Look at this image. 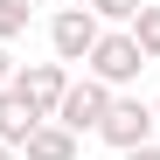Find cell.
<instances>
[{"label": "cell", "mask_w": 160, "mask_h": 160, "mask_svg": "<svg viewBox=\"0 0 160 160\" xmlns=\"http://www.w3.org/2000/svg\"><path fill=\"white\" fill-rule=\"evenodd\" d=\"M98 14L84 7V0H77V7H56V14H49V49H56V63L70 70V63H84L91 56V49H98Z\"/></svg>", "instance_id": "2"}, {"label": "cell", "mask_w": 160, "mask_h": 160, "mask_svg": "<svg viewBox=\"0 0 160 160\" xmlns=\"http://www.w3.org/2000/svg\"><path fill=\"white\" fill-rule=\"evenodd\" d=\"M0 160H21V153H14V146H0Z\"/></svg>", "instance_id": "14"}, {"label": "cell", "mask_w": 160, "mask_h": 160, "mask_svg": "<svg viewBox=\"0 0 160 160\" xmlns=\"http://www.w3.org/2000/svg\"><path fill=\"white\" fill-rule=\"evenodd\" d=\"M139 7H146V0H91L98 28H104V21H125V28H132V14H139Z\"/></svg>", "instance_id": "9"}, {"label": "cell", "mask_w": 160, "mask_h": 160, "mask_svg": "<svg viewBox=\"0 0 160 160\" xmlns=\"http://www.w3.org/2000/svg\"><path fill=\"white\" fill-rule=\"evenodd\" d=\"M125 160H160V146H139V153H125Z\"/></svg>", "instance_id": "12"}, {"label": "cell", "mask_w": 160, "mask_h": 160, "mask_svg": "<svg viewBox=\"0 0 160 160\" xmlns=\"http://www.w3.org/2000/svg\"><path fill=\"white\" fill-rule=\"evenodd\" d=\"M21 28H28V14H21V7H7V0H0V49H7Z\"/></svg>", "instance_id": "10"}, {"label": "cell", "mask_w": 160, "mask_h": 160, "mask_svg": "<svg viewBox=\"0 0 160 160\" xmlns=\"http://www.w3.org/2000/svg\"><path fill=\"white\" fill-rule=\"evenodd\" d=\"M7 84H14V56L0 49V91H7Z\"/></svg>", "instance_id": "11"}, {"label": "cell", "mask_w": 160, "mask_h": 160, "mask_svg": "<svg viewBox=\"0 0 160 160\" xmlns=\"http://www.w3.org/2000/svg\"><path fill=\"white\" fill-rule=\"evenodd\" d=\"M7 91L28 104L35 118H56V104H63V91H70V70H63V63H28V70H14Z\"/></svg>", "instance_id": "4"}, {"label": "cell", "mask_w": 160, "mask_h": 160, "mask_svg": "<svg viewBox=\"0 0 160 160\" xmlns=\"http://www.w3.org/2000/svg\"><path fill=\"white\" fill-rule=\"evenodd\" d=\"M153 125H160V98H153Z\"/></svg>", "instance_id": "15"}, {"label": "cell", "mask_w": 160, "mask_h": 160, "mask_svg": "<svg viewBox=\"0 0 160 160\" xmlns=\"http://www.w3.org/2000/svg\"><path fill=\"white\" fill-rule=\"evenodd\" d=\"M104 112H112V91H104L98 77H77V84L63 91V104H56V125L63 132H98Z\"/></svg>", "instance_id": "5"}, {"label": "cell", "mask_w": 160, "mask_h": 160, "mask_svg": "<svg viewBox=\"0 0 160 160\" xmlns=\"http://www.w3.org/2000/svg\"><path fill=\"white\" fill-rule=\"evenodd\" d=\"M139 70H146V56H139V42H132L125 28H112V35H98V49L84 56V77H98V84L112 91V98H118V91H125V84H132Z\"/></svg>", "instance_id": "1"}, {"label": "cell", "mask_w": 160, "mask_h": 160, "mask_svg": "<svg viewBox=\"0 0 160 160\" xmlns=\"http://www.w3.org/2000/svg\"><path fill=\"white\" fill-rule=\"evenodd\" d=\"M35 125H49V118H35L28 104L14 98V91H0V146H14V153H21V146H28V132H35Z\"/></svg>", "instance_id": "6"}, {"label": "cell", "mask_w": 160, "mask_h": 160, "mask_svg": "<svg viewBox=\"0 0 160 160\" xmlns=\"http://www.w3.org/2000/svg\"><path fill=\"white\" fill-rule=\"evenodd\" d=\"M132 42H139V56L146 63H160V7H139V14H132V28H125Z\"/></svg>", "instance_id": "8"}, {"label": "cell", "mask_w": 160, "mask_h": 160, "mask_svg": "<svg viewBox=\"0 0 160 160\" xmlns=\"http://www.w3.org/2000/svg\"><path fill=\"white\" fill-rule=\"evenodd\" d=\"M98 139H104V146H118V153L153 146V104H139V98H112V112H104Z\"/></svg>", "instance_id": "3"}, {"label": "cell", "mask_w": 160, "mask_h": 160, "mask_svg": "<svg viewBox=\"0 0 160 160\" xmlns=\"http://www.w3.org/2000/svg\"><path fill=\"white\" fill-rule=\"evenodd\" d=\"M21 153H28V160H77V132H63L56 118H49V125L28 132V146H21Z\"/></svg>", "instance_id": "7"}, {"label": "cell", "mask_w": 160, "mask_h": 160, "mask_svg": "<svg viewBox=\"0 0 160 160\" xmlns=\"http://www.w3.org/2000/svg\"><path fill=\"white\" fill-rule=\"evenodd\" d=\"M7 7H21V14H35V7H42V0H7Z\"/></svg>", "instance_id": "13"}]
</instances>
